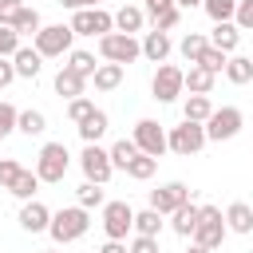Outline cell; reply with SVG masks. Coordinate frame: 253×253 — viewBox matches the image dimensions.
Masks as SVG:
<instances>
[{"label":"cell","mask_w":253,"mask_h":253,"mask_svg":"<svg viewBox=\"0 0 253 253\" xmlns=\"http://www.w3.org/2000/svg\"><path fill=\"white\" fill-rule=\"evenodd\" d=\"M67 166H71V154H67V146L63 142H43L40 146V154H36V174H40V182H63L67 178Z\"/></svg>","instance_id":"obj_3"},{"label":"cell","mask_w":253,"mask_h":253,"mask_svg":"<svg viewBox=\"0 0 253 253\" xmlns=\"http://www.w3.org/2000/svg\"><path fill=\"white\" fill-rule=\"evenodd\" d=\"M154 170H158V158H150V154H138V158L126 166V174H130L134 182H146V178H154Z\"/></svg>","instance_id":"obj_36"},{"label":"cell","mask_w":253,"mask_h":253,"mask_svg":"<svg viewBox=\"0 0 253 253\" xmlns=\"http://www.w3.org/2000/svg\"><path fill=\"white\" fill-rule=\"evenodd\" d=\"M99 253H130V249H126V241H115V237H107V245H103Z\"/></svg>","instance_id":"obj_48"},{"label":"cell","mask_w":253,"mask_h":253,"mask_svg":"<svg viewBox=\"0 0 253 253\" xmlns=\"http://www.w3.org/2000/svg\"><path fill=\"white\" fill-rule=\"evenodd\" d=\"M12 63H16V75H20V79H36V75L43 71V55L36 51V43H32V47L24 43V47L12 55Z\"/></svg>","instance_id":"obj_19"},{"label":"cell","mask_w":253,"mask_h":253,"mask_svg":"<svg viewBox=\"0 0 253 253\" xmlns=\"http://www.w3.org/2000/svg\"><path fill=\"white\" fill-rule=\"evenodd\" d=\"M99 55L107 59V63H134L138 55H142V40H134V36H126V32H107V36H99Z\"/></svg>","instance_id":"obj_5"},{"label":"cell","mask_w":253,"mask_h":253,"mask_svg":"<svg viewBox=\"0 0 253 253\" xmlns=\"http://www.w3.org/2000/svg\"><path fill=\"white\" fill-rule=\"evenodd\" d=\"M202 8H206V16L213 24H225V20L237 16V0H202Z\"/></svg>","instance_id":"obj_34"},{"label":"cell","mask_w":253,"mask_h":253,"mask_svg":"<svg viewBox=\"0 0 253 253\" xmlns=\"http://www.w3.org/2000/svg\"><path fill=\"white\" fill-rule=\"evenodd\" d=\"M126 249H130V253H158V237H146V233H134Z\"/></svg>","instance_id":"obj_44"},{"label":"cell","mask_w":253,"mask_h":253,"mask_svg":"<svg viewBox=\"0 0 253 253\" xmlns=\"http://www.w3.org/2000/svg\"><path fill=\"white\" fill-rule=\"evenodd\" d=\"M71 32L75 36H107V32H115V16L107 12V8H79V12H71Z\"/></svg>","instance_id":"obj_9"},{"label":"cell","mask_w":253,"mask_h":253,"mask_svg":"<svg viewBox=\"0 0 253 253\" xmlns=\"http://www.w3.org/2000/svg\"><path fill=\"white\" fill-rule=\"evenodd\" d=\"M198 63H202V67H210V71L217 75V71H225V63H229V55H225L221 47H213V43H210V47H206V51L198 55Z\"/></svg>","instance_id":"obj_37"},{"label":"cell","mask_w":253,"mask_h":253,"mask_svg":"<svg viewBox=\"0 0 253 253\" xmlns=\"http://www.w3.org/2000/svg\"><path fill=\"white\" fill-rule=\"evenodd\" d=\"M130 138H134V142H138V150H142V154H150V158H162V154L170 150V142H166V130H162L154 119H138Z\"/></svg>","instance_id":"obj_12"},{"label":"cell","mask_w":253,"mask_h":253,"mask_svg":"<svg viewBox=\"0 0 253 253\" xmlns=\"http://www.w3.org/2000/svg\"><path fill=\"white\" fill-rule=\"evenodd\" d=\"M162 217H166V213H158L154 206H146V210H138V213H134V233H146V237H158V233H162V225H166Z\"/></svg>","instance_id":"obj_26"},{"label":"cell","mask_w":253,"mask_h":253,"mask_svg":"<svg viewBox=\"0 0 253 253\" xmlns=\"http://www.w3.org/2000/svg\"><path fill=\"white\" fill-rule=\"evenodd\" d=\"M32 40H36V51H40L43 59H59V55H67V51H71L75 32H71V24H43Z\"/></svg>","instance_id":"obj_4"},{"label":"cell","mask_w":253,"mask_h":253,"mask_svg":"<svg viewBox=\"0 0 253 253\" xmlns=\"http://www.w3.org/2000/svg\"><path fill=\"white\" fill-rule=\"evenodd\" d=\"M47 253H55V249H47Z\"/></svg>","instance_id":"obj_53"},{"label":"cell","mask_w":253,"mask_h":253,"mask_svg":"<svg viewBox=\"0 0 253 253\" xmlns=\"http://www.w3.org/2000/svg\"><path fill=\"white\" fill-rule=\"evenodd\" d=\"M142 24H146V12H142V8H134V4H123V8L115 12V32L134 36V32H142Z\"/></svg>","instance_id":"obj_23"},{"label":"cell","mask_w":253,"mask_h":253,"mask_svg":"<svg viewBox=\"0 0 253 253\" xmlns=\"http://www.w3.org/2000/svg\"><path fill=\"white\" fill-rule=\"evenodd\" d=\"M198 213H202V206L190 198V202H182L174 213H170V229L178 233V237H194V225H198Z\"/></svg>","instance_id":"obj_16"},{"label":"cell","mask_w":253,"mask_h":253,"mask_svg":"<svg viewBox=\"0 0 253 253\" xmlns=\"http://www.w3.org/2000/svg\"><path fill=\"white\" fill-rule=\"evenodd\" d=\"M186 253H213V249H206V245H198V241H190V249Z\"/></svg>","instance_id":"obj_50"},{"label":"cell","mask_w":253,"mask_h":253,"mask_svg":"<svg viewBox=\"0 0 253 253\" xmlns=\"http://www.w3.org/2000/svg\"><path fill=\"white\" fill-rule=\"evenodd\" d=\"M107 126H111V119H107V111H99V107H95L83 123H75V130H79L83 142H99V138L107 134Z\"/></svg>","instance_id":"obj_21"},{"label":"cell","mask_w":253,"mask_h":253,"mask_svg":"<svg viewBox=\"0 0 253 253\" xmlns=\"http://www.w3.org/2000/svg\"><path fill=\"white\" fill-rule=\"evenodd\" d=\"M20 229L24 233H47V225H51V210L43 206V202H36V198H28L24 206H20Z\"/></svg>","instance_id":"obj_14"},{"label":"cell","mask_w":253,"mask_h":253,"mask_svg":"<svg viewBox=\"0 0 253 253\" xmlns=\"http://www.w3.org/2000/svg\"><path fill=\"white\" fill-rule=\"evenodd\" d=\"M95 4H99V0H95Z\"/></svg>","instance_id":"obj_54"},{"label":"cell","mask_w":253,"mask_h":253,"mask_svg":"<svg viewBox=\"0 0 253 253\" xmlns=\"http://www.w3.org/2000/svg\"><path fill=\"white\" fill-rule=\"evenodd\" d=\"M79 166H83V178H87V182H99V186H107V182H111V174H115L111 150H103L99 142H83Z\"/></svg>","instance_id":"obj_7"},{"label":"cell","mask_w":253,"mask_h":253,"mask_svg":"<svg viewBox=\"0 0 253 253\" xmlns=\"http://www.w3.org/2000/svg\"><path fill=\"white\" fill-rule=\"evenodd\" d=\"M213 83H217V75H213L210 67L190 63V71H186V91H190V95H210V91H213Z\"/></svg>","instance_id":"obj_22"},{"label":"cell","mask_w":253,"mask_h":253,"mask_svg":"<svg viewBox=\"0 0 253 253\" xmlns=\"http://www.w3.org/2000/svg\"><path fill=\"white\" fill-rule=\"evenodd\" d=\"M24 166L16 162V158H0V190H8L12 182H16V174H20Z\"/></svg>","instance_id":"obj_42"},{"label":"cell","mask_w":253,"mask_h":253,"mask_svg":"<svg viewBox=\"0 0 253 253\" xmlns=\"http://www.w3.org/2000/svg\"><path fill=\"white\" fill-rule=\"evenodd\" d=\"M249 59H253V51H249Z\"/></svg>","instance_id":"obj_52"},{"label":"cell","mask_w":253,"mask_h":253,"mask_svg":"<svg viewBox=\"0 0 253 253\" xmlns=\"http://www.w3.org/2000/svg\"><path fill=\"white\" fill-rule=\"evenodd\" d=\"M20 40H24V36H20L16 28H8V24H0V55H8V59H12V55H16L20 47H24Z\"/></svg>","instance_id":"obj_38"},{"label":"cell","mask_w":253,"mask_h":253,"mask_svg":"<svg viewBox=\"0 0 253 253\" xmlns=\"http://www.w3.org/2000/svg\"><path fill=\"white\" fill-rule=\"evenodd\" d=\"M12 79H20V75H16V63H12L8 55H0V91H4Z\"/></svg>","instance_id":"obj_46"},{"label":"cell","mask_w":253,"mask_h":253,"mask_svg":"<svg viewBox=\"0 0 253 253\" xmlns=\"http://www.w3.org/2000/svg\"><path fill=\"white\" fill-rule=\"evenodd\" d=\"M210 43H213V47H221L225 55H233V51H237V43H241V28H237L233 20L213 24V28H210Z\"/></svg>","instance_id":"obj_18"},{"label":"cell","mask_w":253,"mask_h":253,"mask_svg":"<svg viewBox=\"0 0 253 253\" xmlns=\"http://www.w3.org/2000/svg\"><path fill=\"white\" fill-rule=\"evenodd\" d=\"M210 115H213L210 95H186V103H182V119H190V123H206Z\"/></svg>","instance_id":"obj_25"},{"label":"cell","mask_w":253,"mask_h":253,"mask_svg":"<svg viewBox=\"0 0 253 253\" xmlns=\"http://www.w3.org/2000/svg\"><path fill=\"white\" fill-rule=\"evenodd\" d=\"M225 225H229V233H253V206L249 202H229L225 206Z\"/></svg>","instance_id":"obj_20"},{"label":"cell","mask_w":253,"mask_h":253,"mask_svg":"<svg viewBox=\"0 0 253 253\" xmlns=\"http://www.w3.org/2000/svg\"><path fill=\"white\" fill-rule=\"evenodd\" d=\"M75 202H79L83 210H103V206H107V194H103L99 182H87V178H83V186L75 190Z\"/></svg>","instance_id":"obj_30"},{"label":"cell","mask_w":253,"mask_h":253,"mask_svg":"<svg viewBox=\"0 0 253 253\" xmlns=\"http://www.w3.org/2000/svg\"><path fill=\"white\" fill-rule=\"evenodd\" d=\"M210 47V36H202V32H190V36H182V43H178V51H182V59L186 63H198V55Z\"/></svg>","instance_id":"obj_32"},{"label":"cell","mask_w":253,"mask_h":253,"mask_svg":"<svg viewBox=\"0 0 253 253\" xmlns=\"http://www.w3.org/2000/svg\"><path fill=\"white\" fill-rule=\"evenodd\" d=\"M233 24H237L241 32H253V0H237V16H233Z\"/></svg>","instance_id":"obj_43"},{"label":"cell","mask_w":253,"mask_h":253,"mask_svg":"<svg viewBox=\"0 0 253 253\" xmlns=\"http://www.w3.org/2000/svg\"><path fill=\"white\" fill-rule=\"evenodd\" d=\"M16 130H20V134H28V138H36V134H43V130H47V115H43V111H36V107H28V111H20Z\"/></svg>","instance_id":"obj_27"},{"label":"cell","mask_w":253,"mask_h":253,"mask_svg":"<svg viewBox=\"0 0 253 253\" xmlns=\"http://www.w3.org/2000/svg\"><path fill=\"white\" fill-rule=\"evenodd\" d=\"M63 67H71V71H79L83 79H91L99 63H95V55H91V51H79V47H71V51H67V63H63Z\"/></svg>","instance_id":"obj_33"},{"label":"cell","mask_w":253,"mask_h":253,"mask_svg":"<svg viewBox=\"0 0 253 253\" xmlns=\"http://www.w3.org/2000/svg\"><path fill=\"white\" fill-rule=\"evenodd\" d=\"M182 91H186V71L174 67V63H158V71H154V79H150V95H154L158 103H174Z\"/></svg>","instance_id":"obj_8"},{"label":"cell","mask_w":253,"mask_h":253,"mask_svg":"<svg viewBox=\"0 0 253 253\" xmlns=\"http://www.w3.org/2000/svg\"><path fill=\"white\" fill-rule=\"evenodd\" d=\"M91 111H95V103H91L87 95H75V99H67V119H71V123H83Z\"/></svg>","instance_id":"obj_39"},{"label":"cell","mask_w":253,"mask_h":253,"mask_svg":"<svg viewBox=\"0 0 253 253\" xmlns=\"http://www.w3.org/2000/svg\"><path fill=\"white\" fill-rule=\"evenodd\" d=\"M225 233H229L225 213H221L217 206H202V213H198V225H194V237H190V241H198V245H206V249H217V245L225 241Z\"/></svg>","instance_id":"obj_6"},{"label":"cell","mask_w":253,"mask_h":253,"mask_svg":"<svg viewBox=\"0 0 253 253\" xmlns=\"http://www.w3.org/2000/svg\"><path fill=\"white\" fill-rule=\"evenodd\" d=\"M12 28H16V32H20V36H36V32H40V28H43V20H40V12H36V8H28V4H24V8H20V16H16V24H12Z\"/></svg>","instance_id":"obj_35"},{"label":"cell","mask_w":253,"mask_h":253,"mask_svg":"<svg viewBox=\"0 0 253 253\" xmlns=\"http://www.w3.org/2000/svg\"><path fill=\"white\" fill-rule=\"evenodd\" d=\"M225 79L237 83V87H245V83L253 79V59H249V55H229V63H225Z\"/></svg>","instance_id":"obj_31"},{"label":"cell","mask_w":253,"mask_h":253,"mask_svg":"<svg viewBox=\"0 0 253 253\" xmlns=\"http://www.w3.org/2000/svg\"><path fill=\"white\" fill-rule=\"evenodd\" d=\"M103 233L115 241H126V233H134V210L126 202H107L103 206Z\"/></svg>","instance_id":"obj_11"},{"label":"cell","mask_w":253,"mask_h":253,"mask_svg":"<svg viewBox=\"0 0 253 253\" xmlns=\"http://www.w3.org/2000/svg\"><path fill=\"white\" fill-rule=\"evenodd\" d=\"M174 4H178V8H198L202 0H174Z\"/></svg>","instance_id":"obj_51"},{"label":"cell","mask_w":253,"mask_h":253,"mask_svg":"<svg viewBox=\"0 0 253 253\" xmlns=\"http://www.w3.org/2000/svg\"><path fill=\"white\" fill-rule=\"evenodd\" d=\"M51 87H55V95H59V99H75V95H83V91H87V79H83L79 71H71V67H59V71H55V79H51Z\"/></svg>","instance_id":"obj_17"},{"label":"cell","mask_w":253,"mask_h":253,"mask_svg":"<svg viewBox=\"0 0 253 253\" xmlns=\"http://www.w3.org/2000/svg\"><path fill=\"white\" fill-rule=\"evenodd\" d=\"M16 123H20V111H16L12 103L0 99V138H8V134L16 130Z\"/></svg>","instance_id":"obj_40"},{"label":"cell","mask_w":253,"mask_h":253,"mask_svg":"<svg viewBox=\"0 0 253 253\" xmlns=\"http://www.w3.org/2000/svg\"><path fill=\"white\" fill-rule=\"evenodd\" d=\"M166 142H170V150L178 154V158H194L210 138H206V123H190V119H182L178 126H170L166 130Z\"/></svg>","instance_id":"obj_2"},{"label":"cell","mask_w":253,"mask_h":253,"mask_svg":"<svg viewBox=\"0 0 253 253\" xmlns=\"http://www.w3.org/2000/svg\"><path fill=\"white\" fill-rule=\"evenodd\" d=\"M138 154H142V150H138L134 138H119V142H111V162H115V170H126Z\"/></svg>","instance_id":"obj_28"},{"label":"cell","mask_w":253,"mask_h":253,"mask_svg":"<svg viewBox=\"0 0 253 253\" xmlns=\"http://www.w3.org/2000/svg\"><path fill=\"white\" fill-rule=\"evenodd\" d=\"M174 51V40H170V32H158V28H150L146 36H142V59H150V63H166V55Z\"/></svg>","instance_id":"obj_15"},{"label":"cell","mask_w":253,"mask_h":253,"mask_svg":"<svg viewBox=\"0 0 253 253\" xmlns=\"http://www.w3.org/2000/svg\"><path fill=\"white\" fill-rule=\"evenodd\" d=\"M178 20H182V8L174 4V8H166V12L154 16V28H158V32H170V28H178Z\"/></svg>","instance_id":"obj_41"},{"label":"cell","mask_w":253,"mask_h":253,"mask_svg":"<svg viewBox=\"0 0 253 253\" xmlns=\"http://www.w3.org/2000/svg\"><path fill=\"white\" fill-rule=\"evenodd\" d=\"M36 190H40V174H36V170H20V174H16V182L8 186V194H12V198H20V202L36 198Z\"/></svg>","instance_id":"obj_29"},{"label":"cell","mask_w":253,"mask_h":253,"mask_svg":"<svg viewBox=\"0 0 253 253\" xmlns=\"http://www.w3.org/2000/svg\"><path fill=\"white\" fill-rule=\"evenodd\" d=\"M20 8H24V0H0V24H16V16H20Z\"/></svg>","instance_id":"obj_45"},{"label":"cell","mask_w":253,"mask_h":253,"mask_svg":"<svg viewBox=\"0 0 253 253\" xmlns=\"http://www.w3.org/2000/svg\"><path fill=\"white\" fill-rule=\"evenodd\" d=\"M91 83H95V91H115L119 83H123V63H99L95 67V75H91Z\"/></svg>","instance_id":"obj_24"},{"label":"cell","mask_w":253,"mask_h":253,"mask_svg":"<svg viewBox=\"0 0 253 253\" xmlns=\"http://www.w3.org/2000/svg\"><path fill=\"white\" fill-rule=\"evenodd\" d=\"M166 8H174V0H146V8H142V12L154 20V16H158V12H166Z\"/></svg>","instance_id":"obj_47"},{"label":"cell","mask_w":253,"mask_h":253,"mask_svg":"<svg viewBox=\"0 0 253 253\" xmlns=\"http://www.w3.org/2000/svg\"><path fill=\"white\" fill-rule=\"evenodd\" d=\"M87 229H91V210H83L79 202L55 210V213H51V225H47V233H51L55 245H71V241H79Z\"/></svg>","instance_id":"obj_1"},{"label":"cell","mask_w":253,"mask_h":253,"mask_svg":"<svg viewBox=\"0 0 253 253\" xmlns=\"http://www.w3.org/2000/svg\"><path fill=\"white\" fill-rule=\"evenodd\" d=\"M241 126H245V115H241L237 107H213V115L206 119V138H210V142H225V138H233Z\"/></svg>","instance_id":"obj_10"},{"label":"cell","mask_w":253,"mask_h":253,"mask_svg":"<svg viewBox=\"0 0 253 253\" xmlns=\"http://www.w3.org/2000/svg\"><path fill=\"white\" fill-rule=\"evenodd\" d=\"M63 8H71V12H79V8H95V0H59Z\"/></svg>","instance_id":"obj_49"},{"label":"cell","mask_w":253,"mask_h":253,"mask_svg":"<svg viewBox=\"0 0 253 253\" xmlns=\"http://www.w3.org/2000/svg\"><path fill=\"white\" fill-rule=\"evenodd\" d=\"M194 198V190L186 186V182H166V186H158V190H150V206L158 210V213H174L182 202H190Z\"/></svg>","instance_id":"obj_13"}]
</instances>
